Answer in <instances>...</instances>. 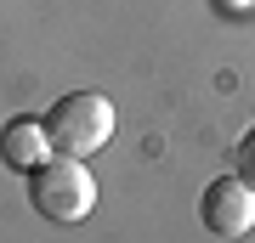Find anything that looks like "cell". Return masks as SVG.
<instances>
[{
  "mask_svg": "<svg viewBox=\"0 0 255 243\" xmlns=\"http://www.w3.org/2000/svg\"><path fill=\"white\" fill-rule=\"evenodd\" d=\"M238 175H244L250 187H255V130L244 136V142H238Z\"/></svg>",
  "mask_w": 255,
  "mask_h": 243,
  "instance_id": "cell-5",
  "label": "cell"
},
{
  "mask_svg": "<svg viewBox=\"0 0 255 243\" xmlns=\"http://www.w3.org/2000/svg\"><path fill=\"white\" fill-rule=\"evenodd\" d=\"M51 153H57V147H51V136H46V119H28L23 113V119H6V125H0V159H6L11 170H28V175H34Z\"/></svg>",
  "mask_w": 255,
  "mask_h": 243,
  "instance_id": "cell-4",
  "label": "cell"
},
{
  "mask_svg": "<svg viewBox=\"0 0 255 243\" xmlns=\"http://www.w3.org/2000/svg\"><path fill=\"white\" fill-rule=\"evenodd\" d=\"M216 6H221V11H244L250 0H216Z\"/></svg>",
  "mask_w": 255,
  "mask_h": 243,
  "instance_id": "cell-6",
  "label": "cell"
},
{
  "mask_svg": "<svg viewBox=\"0 0 255 243\" xmlns=\"http://www.w3.org/2000/svg\"><path fill=\"white\" fill-rule=\"evenodd\" d=\"M28 198H34V209L46 221H85L97 209V181H91V164L85 159H63V153H51L46 164L34 170V187H28Z\"/></svg>",
  "mask_w": 255,
  "mask_h": 243,
  "instance_id": "cell-2",
  "label": "cell"
},
{
  "mask_svg": "<svg viewBox=\"0 0 255 243\" xmlns=\"http://www.w3.org/2000/svg\"><path fill=\"white\" fill-rule=\"evenodd\" d=\"M199 221L210 238L233 243V238H250L255 232V187L244 175H216L199 198Z\"/></svg>",
  "mask_w": 255,
  "mask_h": 243,
  "instance_id": "cell-3",
  "label": "cell"
},
{
  "mask_svg": "<svg viewBox=\"0 0 255 243\" xmlns=\"http://www.w3.org/2000/svg\"><path fill=\"white\" fill-rule=\"evenodd\" d=\"M114 125H119V113H114V102L102 90H74V96L51 102V113H46V136H51V147L63 159L102 153L114 142Z\"/></svg>",
  "mask_w": 255,
  "mask_h": 243,
  "instance_id": "cell-1",
  "label": "cell"
}]
</instances>
